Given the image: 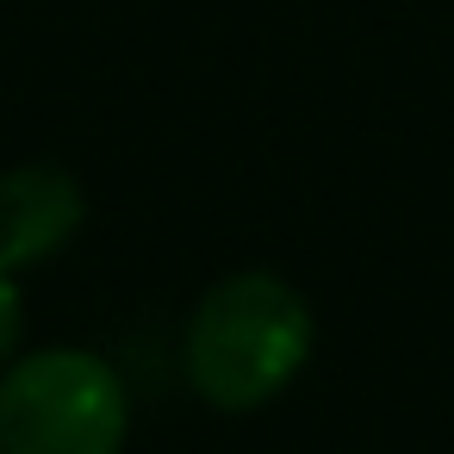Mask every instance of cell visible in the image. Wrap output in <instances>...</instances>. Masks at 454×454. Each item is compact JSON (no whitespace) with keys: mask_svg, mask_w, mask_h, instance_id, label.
I'll return each mask as SVG.
<instances>
[{"mask_svg":"<svg viewBox=\"0 0 454 454\" xmlns=\"http://www.w3.org/2000/svg\"><path fill=\"white\" fill-rule=\"evenodd\" d=\"M311 355V305L293 280L243 268L218 280L187 317V386L218 411L268 404Z\"/></svg>","mask_w":454,"mask_h":454,"instance_id":"1","label":"cell"},{"mask_svg":"<svg viewBox=\"0 0 454 454\" xmlns=\"http://www.w3.org/2000/svg\"><path fill=\"white\" fill-rule=\"evenodd\" d=\"M125 386L88 348H44L0 380V454H119Z\"/></svg>","mask_w":454,"mask_h":454,"instance_id":"2","label":"cell"},{"mask_svg":"<svg viewBox=\"0 0 454 454\" xmlns=\"http://www.w3.org/2000/svg\"><path fill=\"white\" fill-rule=\"evenodd\" d=\"M82 187L51 162H26L0 175V268H32L57 255L82 231Z\"/></svg>","mask_w":454,"mask_h":454,"instance_id":"3","label":"cell"},{"mask_svg":"<svg viewBox=\"0 0 454 454\" xmlns=\"http://www.w3.org/2000/svg\"><path fill=\"white\" fill-rule=\"evenodd\" d=\"M13 342H20V286H13L7 268H0V361H7Z\"/></svg>","mask_w":454,"mask_h":454,"instance_id":"4","label":"cell"}]
</instances>
